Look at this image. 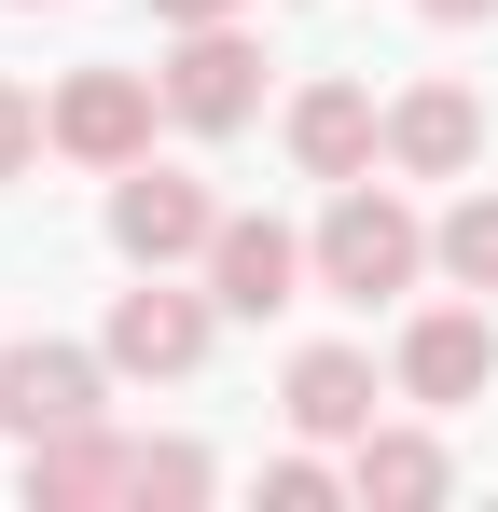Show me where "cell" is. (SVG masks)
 <instances>
[{
  "label": "cell",
  "mask_w": 498,
  "mask_h": 512,
  "mask_svg": "<svg viewBox=\"0 0 498 512\" xmlns=\"http://www.w3.org/2000/svg\"><path fill=\"white\" fill-rule=\"evenodd\" d=\"M42 125H56V153H70V167H139V153H153V125H166V70H111V56H97V70H70V84L42 97Z\"/></svg>",
  "instance_id": "obj_3"
},
{
  "label": "cell",
  "mask_w": 498,
  "mask_h": 512,
  "mask_svg": "<svg viewBox=\"0 0 498 512\" xmlns=\"http://www.w3.org/2000/svg\"><path fill=\"white\" fill-rule=\"evenodd\" d=\"M374 346H291V374H277V416L305 429V443H360L374 429Z\"/></svg>",
  "instance_id": "obj_11"
},
{
  "label": "cell",
  "mask_w": 498,
  "mask_h": 512,
  "mask_svg": "<svg viewBox=\"0 0 498 512\" xmlns=\"http://www.w3.org/2000/svg\"><path fill=\"white\" fill-rule=\"evenodd\" d=\"M208 333H222V291H180V263H139V291H111V374H153V388H180L194 360H208Z\"/></svg>",
  "instance_id": "obj_5"
},
{
  "label": "cell",
  "mask_w": 498,
  "mask_h": 512,
  "mask_svg": "<svg viewBox=\"0 0 498 512\" xmlns=\"http://www.w3.org/2000/svg\"><path fill=\"white\" fill-rule=\"evenodd\" d=\"M388 388H402L415 416H457V402H485V388H498V319H485V305H429V319H402V360H388Z\"/></svg>",
  "instance_id": "obj_7"
},
{
  "label": "cell",
  "mask_w": 498,
  "mask_h": 512,
  "mask_svg": "<svg viewBox=\"0 0 498 512\" xmlns=\"http://www.w3.org/2000/svg\"><path fill=\"white\" fill-rule=\"evenodd\" d=\"M166 125H180V139L263 125V42H249L236 14H222V28H166Z\"/></svg>",
  "instance_id": "obj_4"
},
{
  "label": "cell",
  "mask_w": 498,
  "mask_h": 512,
  "mask_svg": "<svg viewBox=\"0 0 498 512\" xmlns=\"http://www.w3.org/2000/svg\"><path fill=\"white\" fill-rule=\"evenodd\" d=\"M153 28H222V14H249V0H139Z\"/></svg>",
  "instance_id": "obj_18"
},
{
  "label": "cell",
  "mask_w": 498,
  "mask_h": 512,
  "mask_svg": "<svg viewBox=\"0 0 498 512\" xmlns=\"http://www.w3.org/2000/svg\"><path fill=\"white\" fill-rule=\"evenodd\" d=\"M97 416H111V346H70V333L0 346V429L14 443H56V429H97Z\"/></svg>",
  "instance_id": "obj_2"
},
{
  "label": "cell",
  "mask_w": 498,
  "mask_h": 512,
  "mask_svg": "<svg viewBox=\"0 0 498 512\" xmlns=\"http://www.w3.org/2000/svg\"><path fill=\"white\" fill-rule=\"evenodd\" d=\"M346 485H360L374 512H429L443 485H457V457H443L429 429H360V443H346Z\"/></svg>",
  "instance_id": "obj_13"
},
{
  "label": "cell",
  "mask_w": 498,
  "mask_h": 512,
  "mask_svg": "<svg viewBox=\"0 0 498 512\" xmlns=\"http://www.w3.org/2000/svg\"><path fill=\"white\" fill-rule=\"evenodd\" d=\"M125 499L139 512H194V499H222V457H208V443H139V485H125Z\"/></svg>",
  "instance_id": "obj_15"
},
{
  "label": "cell",
  "mask_w": 498,
  "mask_h": 512,
  "mask_svg": "<svg viewBox=\"0 0 498 512\" xmlns=\"http://www.w3.org/2000/svg\"><path fill=\"white\" fill-rule=\"evenodd\" d=\"M429 277H457V291H498V194L471 180L443 222H429Z\"/></svg>",
  "instance_id": "obj_14"
},
{
  "label": "cell",
  "mask_w": 498,
  "mask_h": 512,
  "mask_svg": "<svg viewBox=\"0 0 498 512\" xmlns=\"http://www.w3.org/2000/svg\"><path fill=\"white\" fill-rule=\"evenodd\" d=\"M28 512H97V499H125L139 485V443H111V416L97 429H56V443H28Z\"/></svg>",
  "instance_id": "obj_12"
},
{
  "label": "cell",
  "mask_w": 498,
  "mask_h": 512,
  "mask_svg": "<svg viewBox=\"0 0 498 512\" xmlns=\"http://www.w3.org/2000/svg\"><path fill=\"white\" fill-rule=\"evenodd\" d=\"M319 291L332 305H402L415 277H429V222H415L388 180H332V208H319Z\"/></svg>",
  "instance_id": "obj_1"
},
{
  "label": "cell",
  "mask_w": 498,
  "mask_h": 512,
  "mask_svg": "<svg viewBox=\"0 0 498 512\" xmlns=\"http://www.w3.org/2000/svg\"><path fill=\"white\" fill-rule=\"evenodd\" d=\"M277 139H291V167H305V180H374L388 111H374V84H360V70H319V84H291Z\"/></svg>",
  "instance_id": "obj_8"
},
{
  "label": "cell",
  "mask_w": 498,
  "mask_h": 512,
  "mask_svg": "<svg viewBox=\"0 0 498 512\" xmlns=\"http://www.w3.org/2000/svg\"><path fill=\"white\" fill-rule=\"evenodd\" d=\"M208 236H222V194L194 167H166V153L111 167V250L125 263H208Z\"/></svg>",
  "instance_id": "obj_6"
},
{
  "label": "cell",
  "mask_w": 498,
  "mask_h": 512,
  "mask_svg": "<svg viewBox=\"0 0 498 512\" xmlns=\"http://www.w3.org/2000/svg\"><path fill=\"white\" fill-rule=\"evenodd\" d=\"M263 499H277V512H332V499H360V485H346L319 443H305V457H277V471H263Z\"/></svg>",
  "instance_id": "obj_17"
},
{
  "label": "cell",
  "mask_w": 498,
  "mask_h": 512,
  "mask_svg": "<svg viewBox=\"0 0 498 512\" xmlns=\"http://www.w3.org/2000/svg\"><path fill=\"white\" fill-rule=\"evenodd\" d=\"M388 167H402V180H471V167H485V97L457 84V70L402 84V97H388Z\"/></svg>",
  "instance_id": "obj_10"
},
{
  "label": "cell",
  "mask_w": 498,
  "mask_h": 512,
  "mask_svg": "<svg viewBox=\"0 0 498 512\" xmlns=\"http://www.w3.org/2000/svg\"><path fill=\"white\" fill-rule=\"evenodd\" d=\"M14 14H42V0H14Z\"/></svg>",
  "instance_id": "obj_20"
},
{
  "label": "cell",
  "mask_w": 498,
  "mask_h": 512,
  "mask_svg": "<svg viewBox=\"0 0 498 512\" xmlns=\"http://www.w3.org/2000/svg\"><path fill=\"white\" fill-rule=\"evenodd\" d=\"M415 14H429V28H485L498 0H415Z\"/></svg>",
  "instance_id": "obj_19"
},
{
  "label": "cell",
  "mask_w": 498,
  "mask_h": 512,
  "mask_svg": "<svg viewBox=\"0 0 498 512\" xmlns=\"http://www.w3.org/2000/svg\"><path fill=\"white\" fill-rule=\"evenodd\" d=\"M305 277H319V250H305L291 222L222 208V236H208V291H222V319H277V305H305Z\"/></svg>",
  "instance_id": "obj_9"
},
{
  "label": "cell",
  "mask_w": 498,
  "mask_h": 512,
  "mask_svg": "<svg viewBox=\"0 0 498 512\" xmlns=\"http://www.w3.org/2000/svg\"><path fill=\"white\" fill-rule=\"evenodd\" d=\"M42 153H56V125H42V97H28L14 70H0V194H14L28 167H42Z\"/></svg>",
  "instance_id": "obj_16"
}]
</instances>
